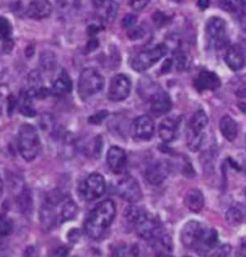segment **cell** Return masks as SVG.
Segmentation results:
<instances>
[{
	"instance_id": "cell-11",
	"label": "cell",
	"mask_w": 246,
	"mask_h": 257,
	"mask_svg": "<svg viewBox=\"0 0 246 257\" xmlns=\"http://www.w3.org/2000/svg\"><path fill=\"white\" fill-rule=\"evenodd\" d=\"M132 131L134 137L139 140H150L155 132V123L149 116H140L134 120Z\"/></svg>"
},
{
	"instance_id": "cell-40",
	"label": "cell",
	"mask_w": 246,
	"mask_h": 257,
	"mask_svg": "<svg viewBox=\"0 0 246 257\" xmlns=\"http://www.w3.org/2000/svg\"><path fill=\"white\" fill-rule=\"evenodd\" d=\"M150 2V0H128L130 7L136 11L142 10L147 6V4Z\"/></svg>"
},
{
	"instance_id": "cell-4",
	"label": "cell",
	"mask_w": 246,
	"mask_h": 257,
	"mask_svg": "<svg viewBox=\"0 0 246 257\" xmlns=\"http://www.w3.org/2000/svg\"><path fill=\"white\" fill-rule=\"evenodd\" d=\"M167 53V47L164 44H160L156 47L140 52L132 60L131 66L136 71H144L151 68L156 63L165 56Z\"/></svg>"
},
{
	"instance_id": "cell-29",
	"label": "cell",
	"mask_w": 246,
	"mask_h": 257,
	"mask_svg": "<svg viewBox=\"0 0 246 257\" xmlns=\"http://www.w3.org/2000/svg\"><path fill=\"white\" fill-rule=\"evenodd\" d=\"M152 243L157 255L169 254V252L171 251V242L166 234H161L152 240Z\"/></svg>"
},
{
	"instance_id": "cell-19",
	"label": "cell",
	"mask_w": 246,
	"mask_h": 257,
	"mask_svg": "<svg viewBox=\"0 0 246 257\" xmlns=\"http://www.w3.org/2000/svg\"><path fill=\"white\" fill-rule=\"evenodd\" d=\"M221 85L220 78L216 73L209 70H202L195 80V88L199 91H213Z\"/></svg>"
},
{
	"instance_id": "cell-36",
	"label": "cell",
	"mask_w": 246,
	"mask_h": 257,
	"mask_svg": "<svg viewBox=\"0 0 246 257\" xmlns=\"http://www.w3.org/2000/svg\"><path fill=\"white\" fill-rule=\"evenodd\" d=\"M19 201H20V207L23 211V213L30 211V207H32V198L30 197L28 192H24V193L23 192Z\"/></svg>"
},
{
	"instance_id": "cell-25",
	"label": "cell",
	"mask_w": 246,
	"mask_h": 257,
	"mask_svg": "<svg viewBox=\"0 0 246 257\" xmlns=\"http://www.w3.org/2000/svg\"><path fill=\"white\" fill-rule=\"evenodd\" d=\"M185 202L189 210L197 213L202 210L205 205L204 195L198 189H191L186 195Z\"/></svg>"
},
{
	"instance_id": "cell-41",
	"label": "cell",
	"mask_w": 246,
	"mask_h": 257,
	"mask_svg": "<svg viewBox=\"0 0 246 257\" xmlns=\"http://www.w3.org/2000/svg\"><path fill=\"white\" fill-rule=\"evenodd\" d=\"M137 23V17L135 15L129 14L127 16L124 17V19L122 20V25L125 28H131L133 27Z\"/></svg>"
},
{
	"instance_id": "cell-38",
	"label": "cell",
	"mask_w": 246,
	"mask_h": 257,
	"mask_svg": "<svg viewBox=\"0 0 246 257\" xmlns=\"http://www.w3.org/2000/svg\"><path fill=\"white\" fill-rule=\"evenodd\" d=\"M145 35V30L141 27H135V28H131L128 31V37L133 41H137L140 40L141 38H143V36Z\"/></svg>"
},
{
	"instance_id": "cell-8",
	"label": "cell",
	"mask_w": 246,
	"mask_h": 257,
	"mask_svg": "<svg viewBox=\"0 0 246 257\" xmlns=\"http://www.w3.org/2000/svg\"><path fill=\"white\" fill-rule=\"evenodd\" d=\"M131 92V81L124 74L115 75L110 82L108 89V98L111 101L119 102L125 100Z\"/></svg>"
},
{
	"instance_id": "cell-23",
	"label": "cell",
	"mask_w": 246,
	"mask_h": 257,
	"mask_svg": "<svg viewBox=\"0 0 246 257\" xmlns=\"http://www.w3.org/2000/svg\"><path fill=\"white\" fill-rule=\"evenodd\" d=\"M41 72L38 70H31L27 76V90L26 93L32 98L38 97L40 93L45 89L43 85Z\"/></svg>"
},
{
	"instance_id": "cell-3",
	"label": "cell",
	"mask_w": 246,
	"mask_h": 257,
	"mask_svg": "<svg viewBox=\"0 0 246 257\" xmlns=\"http://www.w3.org/2000/svg\"><path fill=\"white\" fill-rule=\"evenodd\" d=\"M105 85L102 74L94 68L82 70L78 81V94L83 100L100 93Z\"/></svg>"
},
{
	"instance_id": "cell-21",
	"label": "cell",
	"mask_w": 246,
	"mask_h": 257,
	"mask_svg": "<svg viewBox=\"0 0 246 257\" xmlns=\"http://www.w3.org/2000/svg\"><path fill=\"white\" fill-rule=\"evenodd\" d=\"M72 90V82L67 70H62L52 83L50 93L55 96L70 94Z\"/></svg>"
},
{
	"instance_id": "cell-48",
	"label": "cell",
	"mask_w": 246,
	"mask_h": 257,
	"mask_svg": "<svg viewBox=\"0 0 246 257\" xmlns=\"http://www.w3.org/2000/svg\"><path fill=\"white\" fill-rule=\"evenodd\" d=\"M239 254H240V257H246V241L240 246Z\"/></svg>"
},
{
	"instance_id": "cell-37",
	"label": "cell",
	"mask_w": 246,
	"mask_h": 257,
	"mask_svg": "<svg viewBox=\"0 0 246 257\" xmlns=\"http://www.w3.org/2000/svg\"><path fill=\"white\" fill-rule=\"evenodd\" d=\"M234 13L241 21H246V0H234Z\"/></svg>"
},
{
	"instance_id": "cell-42",
	"label": "cell",
	"mask_w": 246,
	"mask_h": 257,
	"mask_svg": "<svg viewBox=\"0 0 246 257\" xmlns=\"http://www.w3.org/2000/svg\"><path fill=\"white\" fill-rule=\"evenodd\" d=\"M42 124H43V129L44 130H52V126L54 124L53 117L50 115H45L42 118Z\"/></svg>"
},
{
	"instance_id": "cell-49",
	"label": "cell",
	"mask_w": 246,
	"mask_h": 257,
	"mask_svg": "<svg viewBox=\"0 0 246 257\" xmlns=\"http://www.w3.org/2000/svg\"><path fill=\"white\" fill-rule=\"evenodd\" d=\"M2 191H3V182H2V179L0 178V197L2 195Z\"/></svg>"
},
{
	"instance_id": "cell-6",
	"label": "cell",
	"mask_w": 246,
	"mask_h": 257,
	"mask_svg": "<svg viewBox=\"0 0 246 257\" xmlns=\"http://www.w3.org/2000/svg\"><path fill=\"white\" fill-rule=\"evenodd\" d=\"M105 179L97 173L90 175L80 185V194L83 199L89 201L100 198L105 193Z\"/></svg>"
},
{
	"instance_id": "cell-5",
	"label": "cell",
	"mask_w": 246,
	"mask_h": 257,
	"mask_svg": "<svg viewBox=\"0 0 246 257\" xmlns=\"http://www.w3.org/2000/svg\"><path fill=\"white\" fill-rule=\"evenodd\" d=\"M137 233L144 240L152 241L161 234L164 233L161 222L147 212H142L141 217L135 223Z\"/></svg>"
},
{
	"instance_id": "cell-46",
	"label": "cell",
	"mask_w": 246,
	"mask_h": 257,
	"mask_svg": "<svg viewBox=\"0 0 246 257\" xmlns=\"http://www.w3.org/2000/svg\"><path fill=\"white\" fill-rule=\"evenodd\" d=\"M69 253V249L66 246H60L55 251V257H67Z\"/></svg>"
},
{
	"instance_id": "cell-34",
	"label": "cell",
	"mask_w": 246,
	"mask_h": 257,
	"mask_svg": "<svg viewBox=\"0 0 246 257\" xmlns=\"http://www.w3.org/2000/svg\"><path fill=\"white\" fill-rule=\"evenodd\" d=\"M226 219L229 223H231L233 225H236V224L241 223L243 220V216H242V213L237 208L233 207V208L229 209L226 213Z\"/></svg>"
},
{
	"instance_id": "cell-27",
	"label": "cell",
	"mask_w": 246,
	"mask_h": 257,
	"mask_svg": "<svg viewBox=\"0 0 246 257\" xmlns=\"http://www.w3.org/2000/svg\"><path fill=\"white\" fill-rule=\"evenodd\" d=\"M209 118L204 111H198L194 114V116L190 120L189 131L195 134H201L202 131L208 125Z\"/></svg>"
},
{
	"instance_id": "cell-12",
	"label": "cell",
	"mask_w": 246,
	"mask_h": 257,
	"mask_svg": "<svg viewBox=\"0 0 246 257\" xmlns=\"http://www.w3.org/2000/svg\"><path fill=\"white\" fill-rule=\"evenodd\" d=\"M170 172V166L167 161L158 160L147 167L145 177L149 183L153 185H159L167 178Z\"/></svg>"
},
{
	"instance_id": "cell-31",
	"label": "cell",
	"mask_w": 246,
	"mask_h": 257,
	"mask_svg": "<svg viewBox=\"0 0 246 257\" xmlns=\"http://www.w3.org/2000/svg\"><path fill=\"white\" fill-rule=\"evenodd\" d=\"M14 229L13 221L7 216L2 215L0 217V237L4 238L12 233Z\"/></svg>"
},
{
	"instance_id": "cell-44",
	"label": "cell",
	"mask_w": 246,
	"mask_h": 257,
	"mask_svg": "<svg viewBox=\"0 0 246 257\" xmlns=\"http://www.w3.org/2000/svg\"><path fill=\"white\" fill-rule=\"evenodd\" d=\"M153 19H154V22H155V24H157V25H161V24H165V20H166V17L164 16L163 13L157 12L155 13V15H154Z\"/></svg>"
},
{
	"instance_id": "cell-33",
	"label": "cell",
	"mask_w": 246,
	"mask_h": 257,
	"mask_svg": "<svg viewBox=\"0 0 246 257\" xmlns=\"http://www.w3.org/2000/svg\"><path fill=\"white\" fill-rule=\"evenodd\" d=\"M203 142V134H195L190 131L188 133V147L193 152L198 151Z\"/></svg>"
},
{
	"instance_id": "cell-26",
	"label": "cell",
	"mask_w": 246,
	"mask_h": 257,
	"mask_svg": "<svg viewBox=\"0 0 246 257\" xmlns=\"http://www.w3.org/2000/svg\"><path fill=\"white\" fill-rule=\"evenodd\" d=\"M219 127L221 130L223 136L229 141H234L237 136V123L235 122L234 118L230 116H224L220 120Z\"/></svg>"
},
{
	"instance_id": "cell-20",
	"label": "cell",
	"mask_w": 246,
	"mask_h": 257,
	"mask_svg": "<svg viewBox=\"0 0 246 257\" xmlns=\"http://www.w3.org/2000/svg\"><path fill=\"white\" fill-rule=\"evenodd\" d=\"M107 162L114 173H121L127 162V157L124 150L119 147L110 148L107 153Z\"/></svg>"
},
{
	"instance_id": "cell-35",
	"label": "cell",
	"mask_w": 246,
	"mask_h": 257,
	"mask_svg": "<svg viewBox=\"0 0 246 257\" xmlns=\"http://www.w3.org/2000/svg\"><path fill=\"white\" fill-rule=\"evenodd\" d=\"M143 210H141L140 208H138L137 206H130L128 209H126L124 216L126 218V220L131 223H136L137 221L139 220V218L141 217Z\"/></svg>"
},
{
	"instance_id": "cell-13",
	"label": "cell",
	"mask_w": 246,
	"mask_h": 257,
	"mask_svg": "<svg viewBox=\"0 0 246 257\" xmlns=\"http://www.w3.org/2000/svg\"><path fill=\"white\" fill-rule=\"evenodd\" d=\"M96 16L104 23H112L117 17L118 5L115 0H94Z\"/></svg>"
},
{
	"instance_id": "cell-9",
	"label": "cell",
	"mask_w": 246,
	"mask_h": 257,
	"mask_svg": "<svg viewBox=\"0 0 246 257\" xmlns=\"http://www.w3.org/2000/svg\"><path fill=\"white\" fill-rule=\"evenodd\" d=\"M117 191L121 199L129 202H137L142 198L140 184L132 176H127L121 178L117 184Z\"/></svg>"
},
{
	"instance_id": "cell-1",
	"label": "cell",
	"mask_w": 246,
	"mask_h": 257,
	"mask_svg": "<svg viewBox=\"0 0 246 257\" xmlns=\"http://www.w3.org/2000/svg\"><path fill=\"white\" fill-rule=\"evenodd\" d=\"M116 204L111 199H106L90 213L84 223L86 234L92 238L97 239L111 225L116 217Z\"/></svg>"
},
{
	"instance_id": "cell-10",
	"label": "cell",
	"mask_w": 246,
	"mask_h": 257,
	"mask_svg": "<svg viewBox=\"0 0 246 257\" xmlns=\"http://www.w3.org/2000/svg\"><path fill=\"white\" fill-rule=\"evenodd\" d=\"M206 226L197 221L187 222L181 231L182 244L187 248L194 249L198 244Z\"/></svg>"
},
{
	"instance_id": "cell-30",
	"label": "cell",
	"mask_w": 246,
	"mask_h": 257,
	"mask_svg": "<svg viewBox=\"0 0 246 257\" xmlns=\"http://www.w3.org/2000/svg\"><path fill=\"white\" fill-rule=\"evenodd\" d=\"M40 64L43 70L46 71L53 70L56 67V57L50 51H44L40 56Z\"/></svg>"
},
{
	"instance_id": "cell-28",
	"label": "cell",
	"mask_w": 246,
	"mask_h": 257,
	"mask_svg": "<svg viewBox=\"0 0 246 257\" xmlns=\"http://www.w3.org/2000/svg\"><path fill=\"white\" fill-rule=\"evenodd\" d=\"M19 108L22 115H24L25 117H35L37 114L33 106V98L26 93V91L22 92L21 94Z\"/></svg>"
},
{
	"instance_id": "cell-43",
	"label": "cell",
	"mask_w": 246,
	"mask_h": 257,
	"mask_svg": "<svg viewBox=\"0 0 246 257\" xmlns=\"http://www.w3.org/2000/svg\"><path fill=\"white\" fill-rule=\"evenodd\" d=\"M220 5H221L223 9H225L229 12H234V1H232V0H222L220 2Z\"/></svg>"
},
{
	"instance_id": "cell-47",
	"label": "cell",
	"mask_w": 246,
	"mask_h": 257,
	"mask_svg": "<svg viewBox=\"0 0 246 257\" xmlns=\"http://www.w3.org/2000/svg\"><path fill=\"white\" fill-rule=\"evenodd\" d=\"M198 6L202 10L207 9L210 6V0H198Z\"/></svg>"
},
{
	"instance_id": "cell-17",
	"label": "cell",
	"mask_w": 246,
	"mask_h": 257,
	"mask_svg": "<svg viewBox=\"0 0 246 257\" xmlns=\"http://www.w3.org/2000/svg\"><path fill=\"white\" fill-rule=\"evenodd\" d=\"M52 12V5L49 0H31L26 15L33 20H43L48 18Z\"/></svg>"
},
{
	"instance_id": "cell-15",
	"label": "cell",
	"mask_w": 246,
	"mask_h": 257,
	"mask_svg": "<svg viewBox=\"0 0 246 257\" xmlns=\"http://www.w3.org/2000/svg\"><path fill=\"white\" fill-rule=\"evenodd\" d=\"M218 243V234L213 228L206 227L194 250L201 255L207 256Z\"/></svg>"
},
{
	"instance_id": "cell-22",
	"label": "cell",
	"mask_w": 246,
	"mask_h": 257,
	"mask_svg": "<svg viewBox=\"0 0 246 257\" xmlns=\"http://www.w3.org/2000/svg\"><path fill=\"white\" fill-rule=\"evenodd\" d=\"M225 62L232 70H242L246 65L245 55L238 47H231L225 55Z\"/></svg>"
},
{
	"instance_id": "cell-45",
	"label": "cell",
	"mask_w": 246,
	"mask_h": 257,
	"mask_svg": "<svg viewBox=\"0 0 246 257\" xmlns=\"http://www.w3.org/2000/svg\"><path fill=\"white\" fill-rule=\"evenodd\" d=\"M24 257H40L35 246H28L24 251Z\"/></svg>"
},
{
	"instance_id": "cell-39",
	"label": "cell",
	"mask_w": 246,
	"mask_h": 257,
	"mask_svg": "<svg viewBox=\"0 0 246 257\" xmlns=\"http://www.w3.org/2000/svg\"><path fill=\"white\" fill-rule=\"evenodd\" d=\"M108 116V112L107 111H101V112H98L96 114H94V116L89 118V122L91 124H100L106 117Z\"/></svg>"
},
{
	"instance_id": "cell-50",
	"label": "cell",
	"mask_w": 246,
	"mask_h": 257,
	"mask_svg": "<svg viewBox=\"0 0 246 257\" xmlns=\"http://www.w3.org/2000/svg\"><path fill=\"white\" fill-rule=\"evenodd\" d=\"M157 257H172L170 256L169 254H163V255H157Z\"/></svg>"
},
{
	"instance_id": "cell-24",
	"label": "cell",
	"mask_w": 246,
	"mask_h": 257,
	"mask_svg": "<svg viewBox=\"0 0 246 257\" xmlns=\"http://www.w3.org/2000/svg\"><path fill=\"white\" fill-rule=\"evenodd\" d=\"M177 131H178L177 121L170 117L164 119L159 126V135L161 139L165 143H169L174 140L177 136Z\"/></svg>"
},
{
	"instance_id": "cell-7",
	"label": "cell",
	"mask_w": 246,
	"mask_h": 257,
	"mask_svg": "<svg viewBox=\"0 0 246 257\" xmlns=\"http://www.w3.org/2000/svg\"><path fill=\"white\" fill-rule=\"evenodd\" d=\"M63 197L51 194L45 199L40 209V221L44 229L51 230L57 224L56 205Z\"/></svg>"
},
{
	"instance_id": "cell-16",
	"label": "cell",
	"mask_w": 246,
	"mask_h": 257,
	"mask_svg": "<svg viewBox=\"0 0 246 257\" xmlns=\"http://www.w3.org/2000/svg\"><path fill=\"white\" fill-rule=\"evenodd\" d=\"M207 32L210 38L217 45H223L226 41L227 34V26L225 21L218 17L211 18L207 24Z\"/></svg>"
},
{
	"instance_id": "cell-18",
	"label": "cell",
	"mask_w": 246,
	"mask_h": 257,
	"mask_svg": "<svg viewBox=\"0 0 246 257\" xmlns=\"http://www.w3.org/2000/svg\"><path fill=\"white\" fill-rule=\"evenodd\" d=\"M172 109V101L168 94L161 92L154 94L151 99V112L156 117H162Z\"/></svg>"
},
{
	"instance_id": "cell-32",
	"label": "cell",
	"mask_w": 246,
	"mask_h": 257,
	"mask_svg": "<svg viewBox=\"0 0 246 257\" xmlns=\"http://www.w3.org/2000/svg\"><path fill=\"white\" fill-rule=\"evenodd\" d=\"M11 34H12V25L10 24V22L4 17H0V40L3 42L10 40Z\"/></svg>"
},
{
	"instance_id": "cell-2",
	"label": "cell",
	"mask_w": 246,
	"mask_h": 257,
	"mask_svg": "<svg viewBox=\"0 0 246 257\" xmlns=\"http://www.w3.org/2000/svg\"><path fill=\"white\" fill-rule=\"evenodd\" d=\"M18 148L24 160L30 162L38 156L41 150V140L37 129L30 124H24L18 135Z\"/></svg>"
},
{
	"instance_id": "cell-14",
	"label": "cell",
	"mask_w": 246,
	"mask_h": 257,
	"mask_svg": "<svg viewBox=\"0 0 246 257\" xmlns=\"http://www.w3.org/2000/svg\"><path fill=\"white\" fill-rule=\"evenodd\" d=\"M77 206L75 202L68 197H63L56 205L57 224L71 221L77 215Z\"/></svg>"
}]
</instances>
